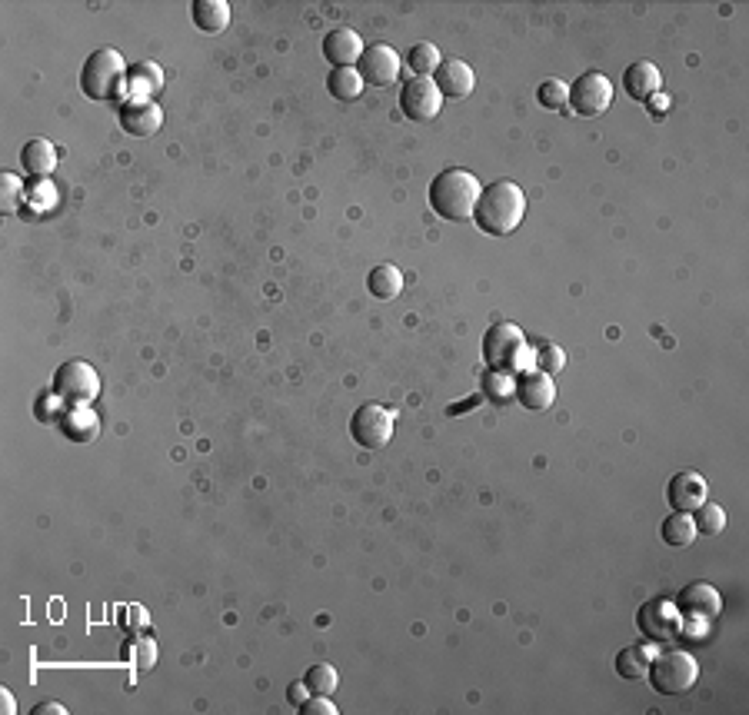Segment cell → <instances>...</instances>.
Instances as JSON below:
<instances>
[{"mask_svg":"<svg viewBox=\"0 0 749 715\" xmlns=\"http://www.w3.org/2000/svg\"><path fill=\"white\" fill-rule=\"evenodd\" d=\"M526 217V193L513 180H493L480 190L473 223L490 237H510Z\"/></svg>","mask_w":749,"mask_h":715,"instance_id":"1","label":"cell"},{"mask_svg":"<svg viewBox=\"0 0 749 715\" xmlns=\"http://www.w3.org/2000/svg\"><path fill=\"white\" fill-rule=\"evenodd\" d=\"M483 183L477 180V173L463 170V167H450L440 170L437 177L430 180V207L437 217L450 220V223H467L473 220V210H477Z\"/></svg>","mask_w":749,"mask_h":715,"instance_id":"2","label":"cell"},{"mask_svg":"<svg viewBox=\"0 0 749 715\" xmlns=\"http://www.w3.org/2000/svg\"><path fill=\"white\" fill-rule=\"evenodd\" d=\"M127 64L114 47L94 50L80 67V90L90 100H117L127 90Z\"/></svg>","mask_w":749,"mask_h":715,"instance_id":"3","label":"cell"},{"mask_svg":"<svg viewBox=\"0 0 749 715\" xmlns=\"http://www.w3.org/2000/svg\"><path fill=\"white\" fill-rule=\"evenodd\" d=\"M646 679H650V686L660 692V696H686V692L696 686V679H700V662L686 649L656 652Z\"/></svg>","mask_w":749,"mask_h":715,"instance_id":"4","label":"cell"},{"mask_svg":"<svg viewBox=\"0 0 749 715\" xmlns=\"http://www.w3.org/2000/svg\"><path fill=\"white\" fill-rule=\"evenodd\" d=\"M530 346H526V336L516 323H493L487 333H483V363L490 370L500 373H523L530 370Z\"/></svg>","mask_w":749,"mask_h":715,"instance_id":"5","label":"cell"},{"mask_svg":"<svg viewBox=\"0 0 749 715\" xmlns=\"http://www.w3.org/2000/svg\"><path fill=\"white\" fill-rule=\"evenodd\" d=\"M50 393L67 406H90L100 396V376L84 360H67L54 370Z\"/></svg>","mask_w":749,"mask_h":715,"instance_id":"6","label":"cell"},{"mask_svg":"<svg viewBox=\"0 0 749 715\" xmlns=\"http://www.w3.org/2000/svg\"><path fill=\"white\" fill-rule=\"evenodd\" d=\"M393 426H397V413L380 403H363L357 413L350 416V439L360 449H383L390 446Z\"/></svg>","mask_w":749,"mask_h":715,"instance_id":"7","label":"cell"},{"mask_svg":"<svg viewBox=\"0 0 749 715\" xmlns=\"http://www.w3.org/2000/svg\"><path fill=\"white\" fill-rule=\"evenodd\" d=\"M613 104V80L600 70H586L570 84V107L580 117H600Z\"/></svg>","mask_w":749,"mask_h":715,"instance_id":"8","label":"cell"},{"mask_svg":"<svg viewBox=\"0 0 749 715\" xmlns=\"http://www.w3.org/2000/svg\"><path fill=\"white\" fill-rule=\"evenodd\" d=\"M400 110H403V117L413 120V124H430V120H437L440 110H443V97H440L437 84H433V77L407 80L400 90Z\"/></svg>","mask_w":749,"mask_h":715,"instance_id":"9","label":"cell"},{"mask_svg":"<svg viewBox=\"0 0 749 715\" xmlns=\"http://www.w3.org/2000/svg\"><path fill=\"white\" fill-rule=\"evenodd\" d=\"M636 629H640L646 639L666 642V639L680 636L683 616H680V609H676L670 599H650V602H643V606L636 609Z\"/></svg>","mask_w":749,"mask_h":715,"instance_id":"10","label":"cell"},{"mask_svg":"<svg viewBox=\"0 0 749 715\" xmlns=\"http://www.w3.org/2000/svg\"><path fill=\"white\" fill-rule=\"evenodd\" d=\"M357 74L363 77V84L390 87V84H397L403 74V57L390 44L363 47V54L357 60Z\"/></svg>","mask_w":749,"mask_h":715,"instance_id":"11","label":"cell"},{"mask_svg":"<svg viewBox=\"0 0 749 715\" xmlns=\"http://www.w3.org/2000/svg\"><path fill=\"white\" fill-rule=\"evenodd\" d=\"M673 606L690 622H713L723 609V596L710 582H686V586L676 592Z\"/></svg>","mask_w":749,"mask_h":715,"instance_id":"12","label":"cell"},{"mask_svg":"<svg viewBox=\"0 0 749 715\" xmlns=\"http://www.w3.org/2000/svg\"><path fill=\"white\" fill-rule=\"evenodd\" d=\"M516 400H520V406L526 413H546L550 406L556 403V386H553V376L536 370V366H530V370H523L520 376H516Z\"/></svg>","mask_w":749,"mask_h":715,"instance_id":"13","label":"cell"},{"mask_svg":"<svg viewBox=\"0 0 749 715\" xmlns=\"http://www.w3.org/2000/svg\"><path fill=\"white\" fill-rule=\"evenodd\" d=\"M706 499H710V486H706V479L700 473H676L670 476V483H666V503L676 513H696Z\"/></svg>","mask_w":749,"mask_h":715,"instance_id":"14","label":"cell"},{"mask_svg":"<svg viewBox=\"0 0 749 715\" xmlns=\"http://www.w3.org/2000/svg\"><path fill=\"white\" fill-rule=\"evenodd\" d=\"M117 120L130 137H154L160 124H164V110H160L157 100H127L120 107Z\"/></svg>","mask_w":749,"mask_h":715,"instance_id":"15","label":"cell"},{"mask_svg":"<svg viewBox=\"0 0 749 715\" xmlns=\"http://www.w3.org/2000/svg\"><path fill=\"white\" fill-rule=\"evenodd\" d=\"M623 90H626V97L636 100V104H650V100L660 97V90H663L660 67L650 64V60H636V64L623 70Z\"/></svg>","mask_w":749,"mask_h":715,"instance_id":"16","label":"cell"},{"mask_svg":"<svg viewBox=\"0 0 749 715\" xmlns=\"http://www.w3.org/2000/svg\"><path fill=\"white\" fill-rule=\"evenodd\" d=\"M433 84H437L440 97L467 100L473 94V87H477V74H473V67L467 60H447V64H440V70L433 74Z\"/></svg>","mask_w":749,"mask_h":715,"instance_id":"17","label":"cell"},{"mask_svg":"<svg viewBox=\"0 0 749 715\" xmlns=\"http://www.w3.org/2000/svg\"><path fill=\"white\" fill-rule=\"evenodd\" d=\"M57 426L70 443H94L100 436V416L90 406H64L57 416Z\"/></svg>","mask_w":749,"mask_h":715,"instance_id":"18","label":"cell"},{"mask_svg":"<svg viewBox=\"0 0 749 715\" xmlns=\"http://www.w3.org/2000/svg\"><path fill=\"white\" fill-rule=\"evenodd\" d=\"M360 54H363V40L357 30L337 27L323 37V57H327L333 67H357Z\"/></svg>","mask_w":749,"mask_h":715,"instance_id":"19","label":"cell"},{"mask_svg":"<svg viewBox=\"0 0 749 715\" xmlns=\"http://www.w3.org/2000/svg\"><path fill=\"white\" fill-rule=\"evenodd\" d=\"M127 90L130 100H154L164 90V70L154 60H140L127 70Z\"/></svg>","mask_w":749,"mask_h":715,"instance_id":"20","label":"cell"},{"mask_svg":"<svg viewBox=\"0 0 749 715\" xmlns=\"http://www.w3.org/2000/svg\"><path fill=\"white\" fill-rule=\"evenodd\" d=\"M20 167H24L30 177H50L57 170V147L44 137H34L20 147Z\"/></svg>","mask_w":749,"mask_h":715,"instance_id":"21","label":"cell"},{"mask_svg":"<svg viewBox=\"0 0 749 715\" xmlns=\"http://www.w3.org/2000/svg\"><path fill=\"white\" fill-rule=\"evenodd\" d=\"M190 20L204 34H224L230 24V4L227 0H194L190 4Z\"/></svg>","mask_w":749,"mask_h":715,"instance_id":"22","label":"cell"},{"mask_svg":"<svg viewBox=\"0 0 749 715\" xmlns=\"http://www.w3.org/2000/svg\"><path fill=\"white\" fill-rule=\"evenodd\" d=\"M367 290L370 296H377V300H397L403 293V273L393 267V263H380V267H373L367 273Z\"/></svg>","mask_w":749,"mask_h":715,"instance_id":"23","label":"cell"},{"mask_svg":"<svg viewBox=\"0 0 749 715\" xmlns=\"http://www.w3.org/2000/svg\"><path fill=\"white\" fill-rule=\"evenodd\" d=\"M660 536H663V543L666 546H673V549H686V546H693L696 543V523H693V513H673L663 519V526H660Z\"/></svg>","mask_w":749,"mask_h":715,"instance_id":"24","label":"cell"},{"mask_svg":"<svg viewBox=\"0 0 749 715\" xmlns=\"http://www.w3.org/2000/svg\"><path fill=\"white\" fill-rule=\"evenodd\" d=\"M327 90L340 104H353L363 94V77L357 74V67H333L327 77Z\"/></svg>","mask_w":749,"mask_h":715,"instance_id":"25","label":"cell"},{"mask_svg":"<svg viewBox=\"0 0 749 715\" xmlns=\"http://www.w3.org/2000/svg\"><path fill=\"white\" fill-rule=\"evenodd\" d=\"M650 662H653V649L650 646H626L623 652H616V672H620L623 679H630V682L646 679Z\"/></svg>","mask_w":749,"mask_h":715,"instance_id":"26","label":"cell"},{"mask_svg":"<svg viewBox=\"0 0 749 715\" xmlns=\"http://www.w3.org/2000/svg\"><path fill=\"white\" fill-rule=\"evenodd\" d=\"M440 64H443L440 50L427 44V40H423V44H413L407 50V67L413 70V77H433L440 70Z\"/></svg>","mask_w":749,"mask_h":715,"instance_id":"27","label":"cell"},{"mask_svg":"<svg viewBox=\"0 0 749 715\" xmlns=\"http://www.w3.org/2000/svg\"><path fill=\"white\" fill-rule=\"evenodd\" d=\"M303 686L310 689V696H330V692L340 686V676L327 662H317V666H310L303 672Z\"/></svg>","mask_w":749,"mask_h":715,"instance_id":"28","label":"cell"},{"mask_svg":"<svg viewBox=\"0 0 749 715\" xmlns=\"http://www.w3.org/2000/svg\"><path fill=\"white\" fill-rule=\"evenodd\" d=\"M516 376L513 373H500V370H490L487 376H483V396H487L490 403H497V406H503V403H510L513 400V393H516Z\"/></svg>","mask_w":749,"mask_h":715,"instance_id":"29","label":"cell"},{"mask_svg":"<svg viewBox=\"0 0 749 715\" xmlns=\"http://www.w3.org/2000/svg\"><path fill=\"white\" fill-rule=\"evenodd\" d=\"M693 523H696V533H703V536H720L723 529H726V509L706 499V503L693 513Z\"/></svg>","mask_w":749,"mask_h":715,"instance_id":"30","label":"cell"},{"mask_svg":"<svg viewBox=\"0 0 749 715\" xmlns=\"http://www.w3.org/2000/svg\"><path fill=\"white\" fill-rule=\"evenodd\" d=\"M536 100L546 110H566L570 107V84H563V80H543L536 87Z\"/></svg>","mask_w":749,"mask_h":715,"instance_id":"31","label":"cell"},{"mask_svg":"<svg viewBox=\"0 0 749 715\" xmlns=\"http://www.w3.org/2000/svg\"><path fill=\"white\" fill-rule=\"evenodd\" d=\"M20 203H24V180L17 173H7L0 177V210L4 213H17Z\"/></svg>","mask_w":749,"mask_h":715,"instance_id":"32","label":"cell"},{"mask_svg":"<svg viewBox=\"0 0 749 715\" xmlns=\"http://www.w3.org/2000/svg\"><path fill=\"white\" fill-rule=\"evenodd\" d=\"M566 366V353H563V346H556V343H550V340H540L536 343V370H543V373H560Z\"/></svg>","mask_w":749,"mask_h":715,"instance_id":"33","label":"cell"},{"mask_svg":"<svg viewBox=\"0 0 749 715\" xmlns=\"http://www.w3.org/2000/svg\"><path fill=\"white\" fill-rule=\"evenodd\" d=\"M130 662L137 666V672H147L157 662V646L154 639H134L130 642Z\"/></svg>","mask_w":749,"mask_h":715,"instance_id":"34","label":"cell"},{"mask_svg":"<svg viewBox=\"0 0 749 715\" xmlns=\"http://www.w3.org/2000/svg\"><path fill=\"white\" fill-rule=\"evenodd\" d=\"M297 712L300 715H337L340 709L333 706L330 696H310L307 702H303V706H297Z\"/></svg>","mask_w":749,"mask_h":715,"instance_id":"35","label":"cell"},{"mask_svg":"<svg viewBox=\"0 0 749 715\" xmlns=\"http://www.w3.org/2000/svg\"><path fill=\"white\" fill-rule=\"evenodd\" d=\"M287 699H290V706H303V702L310 699V689L303 686V679H300V682H293V686L287 689Z\"/></svg>","mask_w":749,"mask_h":715,"instance_id":"36","label":"cell"},{"mask_svg":"<svg viewBox=\"0 0 749 715\" xmlns=\"http://www.w3.org/2000/svg\"><path fill=\"white\" fill-rule=\"evenodd\" d=\"M30 715H67V706H60V702H40V706L30 709Z\"/></svg>","mask_w":749,"mask_h":715,"instance_id":"37","label":"cell"},{"mask_svg":"<svg viewBox=\"0 0 749 715\" xmlns=\"http://www.w3.org/2000/svg\"><path fill=\"white\" fill-rule=\"evenodd\" d=\"M0 702H4V706H0V709H4L7 715H14L17 712V702H14V696H10V692L4 689V692H0Z\"/></svg>","mask_w":749,"mask_h":715,"instance_id":"38","label":"cell"}]
</instances>
